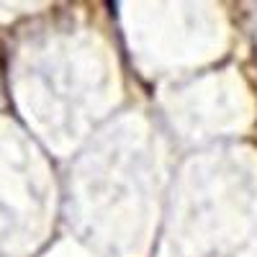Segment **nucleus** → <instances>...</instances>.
Wrapping results in <instances>:
<instances>
[]
</instances>
